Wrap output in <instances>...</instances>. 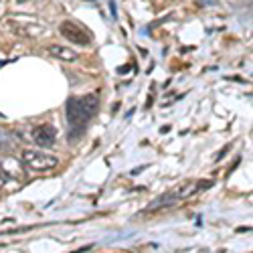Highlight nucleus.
I'll list each match as a JSON object with an SVG mask.
<instances>
[{
  "instance_id": "obj_1",
  "label": "nucleus",
  "mask_w": 253,
  "mask_h": 253,
  "mask_svg": "<svg viewBox=\"0 0 253 253\" xmlns=\"http://www.w3.org/2000/svg\"><path fill=\"white\" fill-rule=\"evenodd\" d=\"M99 99L97 95H79L67 101V122H69V138H79L85 132L87 124L97 114Z\"/></svg>"
},
{
  "instance_id": "obj_2",
  "label": "nucleus",
  "mask_w": 253,
  "mask_h": 253,
  "mask_svg": "<svg viewBox=\"0 0 253 253\" xmlns=\"http://www.w3.org/2000/svg\"><path fill=\"white\" fill-rule=\"evenodd\" d=\"M20 162H23L27 168H31V170L45 172V170H53V168L59 164V158L53 154H47L43 150H23Z\"/></svg>"
},
{
  "instance_id": "obj_3",
  "label": "nucleus",
  "mask_w": 253,
  "mask_h": 253,
  "mask_svg": "<svg viewBox=\"0 0 253 253\" xmlns=\"http://www.w3.org/2000/svg\"><path fill=\"white\" fill-rule=\"evenodd\" d=\"M59 31L71 45H79V47L91 45V35L87 33L85 27L79 25L77 20H63V23L59 25Z\"/></svg>"
},
{
  "instance_id": "obj_4",
  "label": "nucleus",
  "mask_w": 253,
  "mask_h": 253,
  "mask_svg": "<svg viewBox=\"0 0 253 253\" xmlns=\"http://www.w3.org/2000/svg\"><path fill=\"white\" fill-rule=\"evenodd\" d=\"M33 140H35V144L41 146V148H51V146H55L57 132H55L53 126H49V124L37 126V128H33Z\"/></svg>"
},
{
  "instance_id": "obj_5",
  "label": "nucleus",
  "mask_w": 253,
  "mask_h": 253,
  "mask_svg": "<svg viewBox=\"0 0 253 253\" xmlns=\"http://www.w3.org/2000/svg\"><path fill=\"white\" fill-rule=\"evenodd\" d=\"M23 162L12 158V156H0V170L2 174L10 180V178H23L25 172H23Z\"/></svg>"
},
{
  "instance_id": "obj_6",
  "label": "nucleus",
  "mask_w": 253,
  "mask_h": 253,
  "mask_svg": "<svg viewBox=\"0 0 253 253\" xmlns=\"http://www.w3.org/2000/svg\"><path fill=\"white\" fill-rule=\"evenodd\" d=\"M209 186V182H195V180H188V182H184V184H180V186H176V188H172V197L176 199V201H180V199H186V197H193L195 193H199L201 188H207Z\"/></svg>"
},
{
  "instance_id": "obj_7",
  "label": "nucleus",
  "mask_w": 253,
  "mask_h": 253,
  "mask_svg": "<svg viewBox=\"0 0 253 253\" xmlns=\"http://www.w3.org/2000/svg\"><path fill=\"white\" fill-rule=\"evenodd\" d=\"M49 53L55 59H61V61H77L79 59V53L77 51H73L71 47H63V45H51L49 47Z\"/></svg>"
},
{
  "instance_id": "obj_8",
  "label": "nucleus",
  "mask_w": 253,
  "mask_h": 253,
  "mask_svg": "<svg viewBox=\"0 0 253 253\" xmlns=\"http://www.w3.org/2000/svg\"><path fill=\"white\" fill-rule=\"evenodd\" d=\"M176 203V199L172 197V193H166V195H162L160 199H156L154 203H150L148 205V211H156V209H160V207H170V205H174Z\"/></svg>"
},
{
  "instance_id": "obj_9",
  "label": "nucleus",
  "mask_w": 253,
  "mask_h": 253,
  "mask_svg": "<svg viewBox=\"0 0 253 253\" xmlns=\"http://www.w3.org/2000/svg\"><path fill=\"white\" fill-rule=\"evenodd\" d=\"M14 146V136L6 130V128H0V148L2 150H8Z\"/></svg>"
}]
</instances>
